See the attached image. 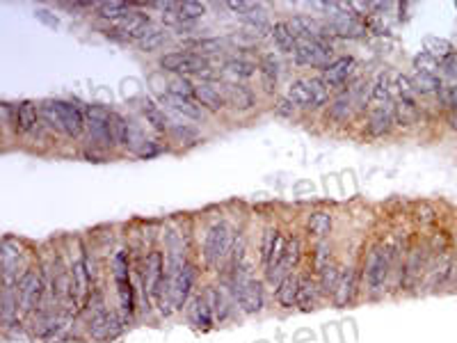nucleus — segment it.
Instances as JSON below:
<instances>
[{"mask_svg": "<svg viewBox=\"0 0 457 343\" xmlns=\"http://www.w3.org/2000/svg\"><path fill=\"white\" fill-rule=\"evenodd\" d=\"M329 87L322 83V78H297L288 85L286 97L293 101L299 110H320L329 106Z\"/></svg>", "mask_w": 457, "mask_h": 343, "instance_id": "7ed1b4c3", "label": "nucleus"}, {"mask_svg": "<svg viewBox=\"0 0 457 343\" xmlns=\"http://www.w3.org/2000/svg\"><path fill=\"white\" fill-rule=\"evenodd\" d=\"M439 69L446 78H451L453 83H457V51H453L451 56H446L444 60H441Z\"/></svg>", "mask_w": 457, "mask_h": 343, "instance_id": "680f3d73", "label": "nucleus"}, {"mask_svg": "<svg viewBox=\"0 0 457 343\" xmlns=\"http://www.w3.org/2000/svg\"><path fill=\"white\" fill-rule=\"evenodd\" d=\"M334 60V42L332 39H299L293 53V62L299 67L325 69Z\"/></svg>", "mask_w": 457, "mask_h": 343, "instance_id": "6e6552de", "label": "nucleus"}, {"mask_svg": "<svg viewBox=\"0 0 457 343\" xmlns=\"http://www.w3.org/2000/svg\"><path fill=\"white\" fill-rule=\"evenodd\" d=\"M158 65L163 72L178 74V76H210V60L197 56L192 51H169L160 56Z\"/></svg>", "mask_w": 457, "mask_h": 343, "instance_id": "0eeeda50", "label": "nucleus"}, {"mask_svg": "<svg viewBox=\"0 0 457 343\" xmlns=\"http://www.w3.org/2000/svg\"><path fill=\"white\" fill-rule=\"evenodd\" d=\"M140 110H142V115H144L147 124L156 131V133L167 135V131H169V124H172V122L167 119V115H165V110H163V108H160L158 103H156V101H151V99H142Z\"/></svg>", "mask_w": 457, "mask_h": 343, "instance_id": "c85d7f7f", "label": "nucleus"}, {"mask_svg": "<svg viewBox=\"0 0 457 343\" xmlns=\"http://www.w3.org/2000/svg\"><path fill=\"white\" fill-rule=\"evenodd\" d=\"M428 268V249L423 245H412L409 247V252L403 261V275H400V284L405 288H414L416 284L421 282V277L425 275V270Z\"/></svg>", "mask_w": 457, "mask_h": 343, "instance_id": "f3484780", "label": "nucleus"}, {"mask_svg": "<svg viewBox=\"0 0 457 343\" xmlns=\"http://www.w3.org/2000/svg\"><path fill=\"white\" fill-rule=\"evenodd\" d=\"M167 135L174 140L178 144H185V147H192L199 142V131H197L192 124H181V122H172L169 124V131Z\"/></svg>", "mask_w": 457, "mask_h": 343, "instance_id": "79ce46f5", "label": "nucleus"}, {"mask_svg": "<svg viewBox=\"0 0 457 343\" xmlns=\"http://www.w3.org/2000/svg\"><path fill=\"white\" fill-rule=\"evenodd\" d=\"M279 233L281 231L277 227H267L263 231V243H261V261L263 263L267 261V256H270L272 247H274V243H277V238H279Z\"/></svg>", "mask_w": 457, "mask_h": 343, "instance_id": "052dcab7", "label": "nucleus"}, {"mask_svg": "<svg viewBox=\"0 0 457 343\" xmlns=\"http://www.w3.org/2000/svg\"><path fill=\"white\" fill-rule=\"evenodd\" d=\"M124 318H119L115 311H108L106 307L94 311L90 323H88V332L94 341H113L119 337L122 327H124Z\"/></svg>", "mask_w": 457, "mask_h": 343, "instance_id": "2eb2a0df", "label": "nucleus"}, {"mask_svg": "<svg viewBox=\"0 0 457 343\" xmlns=\"http://www.w3.org/2000/svg\"><path fill=\"white\" fill-rule=\"evenodd\" d=\"M42 126V112L35 101H21L14 110V133L17 135H33Z\"/></svg>", "mask_w": 457, "mask_h": 343, "instance_id": "6ab92c4d", "label": "nucleus"}, {"mask_svg": "<svg viewBox=\"0 0 457 343\" xmlns=\"http://www.w3.org/2000/svg\"><path fill=\"white\" fill-rule=\"evenodd\" d=\"M348 92H350V97L354 101V108H357V112L366 110L368 103H370V85L364 83V81H357V83H352V87Z\"/></svg>", "mask_w": 457, "mask_h": 343, "instance_id": "3c124183", "label": "nucleus"}, {"mask_svg": "<svg viewBox=\"0 0 457 343\" xmlns=\"http://www.w3.org/2000/svg\"><path fill=\"white\" fill-rule=\"evenodd\" d=\"M165 151V147L163 144H158L156 140H147L144 144H142V149L138 151V158H142V160H151V158H156V156H160Z\"/></svg>", "mask_w": 457, "mask_h": 343, "instance_id": "0e129e2a", "label": "nucleus"}, {"mask_svg": "<svg viewBox=\"0 0 457 343\" xmlns=\"http://www.w3.org/2000/svg\"><path fill=\"white\" fill-rule=\"evenodd\" d=\"M354 74H357V60L352 56H341V58H334L325 69H322L320 78L329 87V92L341 94L348 85L354 83Z\"/></svg>", "mask_w": 457, "mask_h": 343, "instance_id": "f8f14e48", "label": "nucleus"}, {"mask_svg": "<svg viewBox=\"0 0 457 343\" xmlns=\"http://www.w3.org/2000/svg\"><path fill=\"white\" fill-rule=\"evenodd\" d=\"M165 279V256L160 249H149L142 263V293H144V309L156 305V295Z\"/></svg>", "mask_w": 457, "mask_h": 343, "instance_id": "9d476101", "label": "nucleus"}, {"mask_svg": "<svg viewBox=\"0 0 457 343\" xmlns=\"http://www.w3.org/2000/svg\"><path fill=\"white\" fill-rule=\"evenodd\" d=\"M357 291H359V270L354 268V266L343 268L341 282H338L336 293L332 295L334 307H336V309L350 307L352 302H354V298H357Z\"/></svg>", "mask_w": 457, "mask_h": 343, "instance_id": "412c9836", "label": "nucleus"}, {"mask_svg": "<svg viewBox=\"0 0 457 343\" xmlns=\"http://www.w3.org/2000/svg\"><path fill=\"white\" fill-rule=\"evenodd\" d=\"M19 314H21V305H19V295H17V284H5L0 321H3V327H5L7 332H10L14 325H21L19 323Z\"/></svg>", "mask_w": 457, "mask_h": 343, "instance_id": "393cba45", "label": "nucleus"}, {"mask_svg": "<svg viewBox=\"0 0 457 343\" xmlns=\"http://www.w3.org/2000/svg\"><path fill=\"white\" fill-rule=\"evenodd\" d=\"M131 10H133V5L124 3V0H106V3L97 5V14L101 19L103 21H117V23L128 17Z\"/></svg>", "mask_w": 457, "mask_h": 343, "instance_id": "c9c22d12", "label": "nucleus"}, {"mask_svg": "<svg viewBox=\"0 0 457 343\" xmlns=\"http://www.w3.org/2000/svg\"><path fill=\"white\" fill-rule=\"evenodd\" d=\"M224 72L228 76H233L235 81H249V78H254L258 67L254 65L251 60H245V58H231L224 62Z\"/></svg>", "mask_w": 457, "mask_h": 343, "instance_id": "4c0bfd02", "label": "nucleus"}, {"mask_svg": "<svg viewBox=\"0 0 457 343\" xmlns=\"http://www.w3.org/2000/svg\"><path fill=\"white\" fill-rule=\"evenodd\" d=\"M437 99H439V103L446 108V110H457V83H444V87L439 90V94H437Z\"/></svg>", "mask_w": 457, "mask_h": 343, "instance_id": "13d9d810", "label": "nucleus"}, {"mask_svg": "<svg viewBox=\"0 0 457 343\" xmlns=\"http://www.w3.org/2000/svg\"><path fill=\"white\" fill-rule=\"evenodd\" d=\"M393 126H396V119H393V103H382L375 106L373 110L368 112L366 119V133L370 137H384L389 135Z\"/></svg>", "mask_w": 457, "mask_h": 343, "instance_id": "aec40b11", "label": "nucleus"}, {"mask_svg": "<svg viewBox=\"0 0 457 343\" xmlns=\"http://www.w3.org/2000/svg\"><path fill=\"white\" fill-rule=\"evenodd\" d=\"M222 92H224V99H226V106L233 108L235 112H247L251 108L256 106V97L247 85L242 83H224L222 85Z\"/></svg>", "mask_w": 457, "mask_h": 343, "instance_id": "5701e85b", "label": "nucleus"}, {"mask_svg": "<svg viewBox=\"0 0 457 343\" xmlns=\"http://www.w3.org/2000/svg\"><path fill=\"white\" fill-rule=\"evenodd\" d=\"M197 277H199V270H197V266L190 261H188L174 277H169L172 279V302H174V311L188 309V302H190V295H192V288L197 284Z\"/></svg>", "mask_w": 457, "mask_h": 343, "instance_id": "dca6fc26", "label": "nucleus"}, {"mask_svg": "<svg viewBox=\"0 0 457 343\" xmlns=\"http://www.w3.org/2000/svg\"><path fill=\"white\" fill-rule=\"evenodd\" d=\"M249 30H254L256 35H270L272 33V23L267 21V14L261 5H254L247 14H242V17H238Z\"/></svg>", "mask_w": 457, "mask_h": 343, "instance_id": "f704fd0d", "label": "nucleus"}, {"mask_svg": "<svg viewBox=\"0 0 457 343\" xmlns=\"http://www.w3.org/2000/svg\"><path fill=\"white\" fill-rule=\"evenodd\" d=\"M128 128H131V122L126 119L124 115L113 112V140H115V147H124L126 135H128Z\"/></svg>", "mask_w": 457, "mask_h": 343, "instance_id": "864d4df0", "label": "nucleus"}, {"mask_svg": "<svg viewBox=\"0 0 457 343\" xmlns=\"http://www.w3.org/2000/svg\"><path fill=\"white\" fill-rule=\"evenodd\" d=\"M414 220L416 224H421V227H430V224H435L439 220V213L435 206L428 204V201H421V204H416L414 208Z\"/></svg>", "mask_w": 457, "mask_h": 343, "instance_id": "603ef678", "label": "nucleus"}, {"mask_svg": "<svg viewBox=\"0 0 457 343\" xmlns=\"http://www.w3.org/2000/svg\"><path fill=\"white\" fill-rule=\"evenodd\" d=\"M160 101L165 106H169L172 110H176L178 115H183L185 119H192V122H201L206 117V110L197 103L194 99H183V97H174V94H160Z\"/></svg>", "mask_w": 457, "mask_h": 343, "instance_id": "cd10ccee", "label": "nucleus"}, {"mask_svg": "<svg viewBox=\"0 0 457 343\" xmlns=\"http://www.w3.org/2000/svg\"><path fill=\"white\" fill-rule=\"evenodd\" d=\"M113 277L117 286V298H119V311L124 321H131L135 316V288L131 282V259L126 249H117L113 254Z\"/></svg>", "mask_w": 457, "mask_h": 343, "instance_id": "20e7f679", "label": "nucleus"}, {"mask_svg": "<svg viewBox=\"0 0 457 343\" xmlns=\"http://www.w3.org/2000/svg\"><path fill=\"white\" fill-rule=\"evenodd\" d=\"M334 263V247L332 243L325 238V240H318L316 245H313V272L320 275L322 270L329 268Z\"/></svg>", "mask_w": 457, "mask_h": 343, "instance_id": "37998d69", "label": "nucleus"}, {"mask_svg": "<svg viewBox=\"0 0 457 343\" xmlns=\"http://www.w3.org/2000/svg\"><path fill=\"white\" fill-rule=\"evenodd\" d=\"M414 69H416V72H423V74H437L439 60L432 58L428 51H421L419 56L414 58Z\"/></svg>", "mask_w": 457, "mask_h": 343, "instance_id": "bf43d9fd", "label": "nucleus"}, {"mask_svg": "<svg viewBox=\"0 0 457 343\" xmlns=\"http://www.w3.org/2000/svg\"><path fill=\"white\" fill-rule=\"evenodd\" d=\"M188 318H190V323L197 327V330H201V332L210 330L215 316H213V309L208 305L206 295H194L190 307H188Z\"/></svg>", "mask_w": 457, "mask_h": 343, "instance_id": "bb28decb", "label": "nucleus"}, {"mask_svg": "<svg viewBox=\"0 0 457 343\" xmlns=\"http://www.w3.org/2000/svg\"><path fill=\"white\" fill-rule=\"evenodd\" d=\"M124 33H126V37L131 39V42H140L142 37H147V33L151 30L156 23L151 21V17H149L147 12H142V10H131V14L126 19H122L119 23H117Z\"/></svg>", "mask_w": 457, "mask_h": 343, "instance_id": "b1692460", "label": "nucleus"}, {"mask_svg": "<svg viewBox=\"0 0 457 343\" xmlns=\"http://www.w3.org/2000/svg\"><path fill=\"white\" fill-rule=\"evenodd\" d=\"M341 275H343V268L338 266L336 261L329 268H325V270L320 272V275H318V286H320L322 298H329V295L336 293L338 282H341Z\"/></svg>", "mask_w": 457, "mask_h": 343, "instance_id": "a19ab883", "label": "nucleus"}, {"mask_svg": "<svg viewBox=\"0 0 457 343\" xmlns=\"http://www.w3.org/2000/svg\"><path fill=\"white\" fill-rule=\"evenodd\" d=\"M49 293V282L44 279V275L35 268H26L23 275L17 282V295H19V305H21V314L23 316H33L37 309L44 307V298Z\"/></svg>", "mask_w": 457, "mask_h": 343, "instance_id": "423d86ee", "label": "nucleus"}, {"mask_svg": "<svg viewBox=\"0 0 457 343\" xmlns=\"http://www.w3.org/2000/svg\"><path fill=\"white\" fill-rule=\"evenodd\" d=\"M270 39L274 42V46H277L279 53H288V56H293L295 49H297V37H295L293 30H290V23H288V21L272 23Z\"/></svg>", "mask_w": 457, "mask_h": 343, "instance_id": "2f4dec72", "label": "nucleus"}, {"mask_svg": "<svg viewBox=\"0 0 457 343\" xmlns=\"http://www.w3.org/2000/svg\"><path fill=\"white\" fill-rule=\"evenodd\" d=\"M322 298L320 293V286H318V279H313L309 275L302 277V282H299V295H297V307L302 311H311L316 309L318 300Z\"/></svg>", "mask_w": 457, "mask_h": 343, "instance_id": "473e14b6", "label": "nucleus"}, {"mask_svg": "<svg viewBox=\"0 0 457 343\" xmlns=\"http://www.w3.org/2000/svg\"><path fill=\"white\" fill-rule=\"evenodd\" d=\"M425 51L441 62L446 56H451L453 53V44L448 42V39H441V37H428L425 39Z\"/></svg>", "mask_w": 457, "mask_h": 343, "instance_id": "09e8293b", "label": "nucleus"}, {"mask_svg": "<svg viewBox=\"0 0 457 343\" xmlns=\"http://www.w3.org/2000/svg\"><path fill=\"white\" fill-rule=\"evenodd\" d=\"M334 227V217L329 210H313V213L306 217V233L316 240H325Z\"/></svg>", "mask_w": 457, "mask_h": 343, "instance_id": "7c9ffc66", "label": "nucleus"}, {"mask_svg": "<svg viewBox=\"0 0 457 343\" xmlns=\"http://www.w3.org/2000/svg\"><path fill=\"white\" fill-rule=\"evenodd\" d=\"M144 142H147V135L142 133V128L138 126V124L131 122L128 135H126V142H124L122 149H128V151H133V153L138 156V151L142 149V144H144Z\"/></svg>", "mask_w": 457, "mask_h": 343, "instance_id": "6e6d98bb", "label": "nucleus"}, {"mask_svg": "<svg viewBox=\"0 0 457 343\" xmlns=\"http://www.w3.org/2000/svg\"><path fill=\"white\" fill-rule=\"evenodd\" d=\"M286 238H283V233H279V238H277V243H274V247H272V252H270V256H267V261L263 263V270H265V277L270 275V272L277 268V263L283 259V252H286Z\"/></svg>", "mask_w": 457, "mask_h": 343, "instance_id": "5fc2aeb1", "label": "nucleus"}, {"mask_svg": "<svg viewBox=\"0 0 457 343\" xmlns=\"http://www.w3.org/2000/svg\"><path fill=\"white\" fill-rule=\"evenodd\" d=\"M354 112H357V108H354V101L348 90L341 92V94H334V99L327 106V119L334 124H348Z\"/></svg>", "mask_w": 457, "mask_h": 343, "instance_id": "a878e982", "label": "nucleus"}, {"mask_svg": "<svg viewBox=\"0 0 457 343\" xmlns=\"http://www.w3.org/2000/svg\"><path fill=\"white\" fill-rule=\"evenodd\" d=\"M258 76H261V83L265 92H274L277 90L279 76H281V62L274 53H265L258 62Z\"/></svg>", "mask_w": 457, "mask_h": 343, "instance_id": "c756f323", "label": "nucleus"}, {"mask_svg": "<svg viewBox=\"0 0 457 343\" xmlns=\"http://www.w3.org/2000/svg\"><path fill=\"white\" fill-rule=\"evenodd\" d=\"M391 81H389V76L387 74H382V76H377V81L370 85V101L373 103H391Z\"/></svg>", "mask_w": 457, "mask_h": 343, "instance_id": "49530a36", "label": "nucleus"}, {"mask_svg": "<svg viewBox=\"0 0 457 343\" xmlns=\"http://www.w3.org/2000/svg\"><path fill=\"white\" fill-rule=\"evenodd\" d=\"M233 295H235V305H238V309L247 316H254L265 307L263 282H258V279H254V277L247 279V282H242V284H235Z\"/></svg>", "mask_w": 457, "mask_h": 343, "instance_id": "4468645a", "label": "nucleus"}, {"mask_svg": "<svg viewBox=\"0 0 457 343\" xmlns=\"http://www.w3.org/2000/svg\"><path fill=\"white\" fill-rule=\"evenodd\" d=\"M85 122H88V135L94 149L108 151L115 149L113 140V110L103 103L85 106Z\"/></svg>", "mask_w": 457, "mask_h": 343, "instance_id": "39448f33", "label": "nucleus"}, {"mask_svg": "<svg viewBox=\"0 0 457 343\" xmlns=\"http://www.w3.org/2000/svg\"><path fill=\"white\" fill-rule=\"evenodd\" d=\"M226 42L224 39H217V37H208V39H197V42H192V53H197V56H217V53L224 51Z\"/></svg>", "mask_w": 457, "mask_h": 343, "instance_id": "de8ad7c7", "label": "nucleus"}, {"mask_svg": "<svg viewBox=\"0 0 457 343\" xmlns=\"http://www.w3.org/2000/svg\"><path fill=\"white\" fill-rule=\"evenodd\" d=\"M327 30L332 39H361L368 35L366 19L354 12L350 3H343V10L327 19Z\"/></svg>", "mask_w": 457, "mask_h": 343, "instance_id": "9b49d317", "label": "nucleus"}, {"mask_svg": "<svg viewBox=\"0 0 457 343\" xmlns=\"http://www.w3.org/2000/svg\"><path fill=\"white\" fill-rule=\"evenodd\" d=\"M448 126H451L453 131H457V110L448 112Z\"/></svg>", "mask_w": 457, "mask_h": 343, "instance_id": "774afa93", "label": "nucleus"}, {"mask_svg": "<svg viewBox=\"0 0 457 343\" xmlns=\"http://www.w3.org/2000/svg\"><path fill=\"white\" fill-rule=\"evenodd\" d=\"M42 122L51 131L67 135L71 140H78L88 133V122H85V108H81L74 101L65 99H46L39 103Z\"/></svg>", "mask_w": 457, "mask_h": 343, "instance_id": "f257e3e1", "label": "nucleus"}, {"mask_svg": "<svg viewBox=\"0 0 457 343\" xmlns=\"http://www.w3.org/2000/svg\"><path fill=\"white\" fill-rule=\"evenodd\" d=\"M299 259H302V243H299V238H290L288 245H286V252H283V259L277 263V268H274L270 275L265 277V282L270 284L272 291H277V286L286 279L288 275H293V270L299 266Z\"/></svg>", "mask_w": 457, "mask_h": 343, "instance_id": "a211bd4d", "label": "nucleus"}, {"mask_svg": "<svg viewBox=\"0 0 457 343\" xmlns=\"http://www.w3.org/2000/svg\"><path fill=\"white\" fill-rule=\"evenodd\" d=\"M393 87L398 92V99H407V101H416V90H414V81L412 76L407 74H398Z\"/></svg>", "mask_w": 457, "mask_h": 343, "instance_id": "4d7b16f0", "label": "nucleus"}, {"mask_svg": "<svg viewBox=\"0 0 457 343\" xmlns=\"http://www.w3.org/2000/svg\"><path fill=\"white\" fill-rule=\"evenodd\" d=\"M297 110H299V108H297L288 97L279 99V101H277V106H274V112H277L279 117H286V119H290V117H295Z\"/></svg>", "mask_w": 457, "mask_h": 343, "instance_id": "69168bd1", "label": "nucleus"}, {"mask_svg": "<svg viewBox=\"0 0 457 343\" xmlns=\"http://www.w3.org/2000/svg\"><path fill=\"white\" fill-rule=\"evenodd\" d=\"M203 295H206V300H208V305H210V309H213V316H215V321H217V323H224L226 318H228V311H231V307H228V302H226V298H224V293L217 291L215 286H210Z\"/></svg>", "mask_w": 457, "mask_h": 343, "instance_id": "c03bdc74", "label": "nucleus"}, {"mask_svg": "<svg viewBox=\"0 0 457 343\" xmlns=\"http://www.w3.org/2000/svg\"><path fill=\"white\" fill-rule=\"evenodd\" d=\"M167 94L194 99V83H190V78H185V76H176L174 81L167 83Z\"/></svg>", "mask_w": 457, "mask_h": 343, "instance_id": "8fccbe9b", "label": "nucleus"}, {"mask_svg": "<svg viewBox=\"0 0 457 343\" xmlns=\"http://www.w3.org/2000/svg\"><path fill=\"white\" fill-rule=\"evenodd\" d=\"M194 101L206 112H222L226 108L224 92L217 90V85H213L210 81H201L194 85Z\"/></svg>", "mask_w": 457, "mask_h": 343, "instance_id": "4be33fe9", "label": "nucleus"}, {"mask_svg": "<svg viewBox=\"0 0 457 343\" xmlns=\"http://www.w3.org/2000/svg\"><path fill=\"white\" fill-rule=\"evenodd\" d=\"M0 259H3V275H5V284H17L19 277L26 270V252H23V245L19 240H14L12 236H5L3 243H0Z\"/></svg>", "mask_w": 457, "mask_h": 343, "instance_id": "ddd939ff", "label": "nucleus"}, {"mask_svg": "<svg viewBox=\"0 0 457 343\" xmlns=\"http://www.w3.org/2000/svg\"><path fill=\"white\" fill-rule=\"evenodd\" d=\"M393 119H396L398 126H412L419 119V106L416 101H407V99H398L393 103Z\"/></svg>", "mask_w": 457, "mask_h": 343, "instance_id": "e433bc0d", "label": "nucleus"}, {"mask_svg": "<svg viewBox=\"0 0 457 343\" xmlns=\"http://www.w3.org/2000/svg\"><path fill=\"white\" fill-rule=\"evenodd\" d=\"M299 282H302V277L299 275H288L283 282L277 286V291H274V295H277V302L279 307L283 309H293L297 307V295H299Z\"/></svg>", "mask_w": 457, "mask_h": 343, "instance_id": "72a5a7b5", "label": "nucleus"}, {"mask_svg": "<svg viewBox=\"0 0 457 343\" xmlns=\"http://www.w3.org/2000/svg\"><path fill=\"white\" fill-rule=\"evenodd\" d=\"M254 5L256 3H251V0H228V3H226V7L235 14V17H242V14H247Z\"/></svg>", "mask_w": 457, "mask_h": 343, "instance_id": "338daca9", "label": "nucleus"}, {"mask_svg": "<svg viewBox=\"0 0 457 343\" xmlns=\"http://www.w3.org/2000/svg\"><path fill=\"white\" fill-rule=\"evenodd\" d=\"M235 229L228 224L226 220H217L213 222L206 229V236H203V263L208 268H217L219 263H224L228 256H231V249L235 245Z\"/></svg>", "mask_w": 457, "mask_h": 343, "instance_id": "f03ea898", "label": "nucleus"}, {"mask_svg": "<svg viewBox=\"0 0 457 343\" xmlns=\"http://www.w3.org/2000/svg\"><path fill=\"white\" fill-rule=\"evenodd\" d=\"M69 272H71V293H74V307L83 309L88 305L90 295H92V279H94V270L90 263V256L85 249L78 252L76 259H71L69 263Z\"/></svg>", "mask_w": 457, "mask_h": 343, "instance_id": "1a4fd4ad", "label": "nucleus"}, {"mask_svg": "<svg viewBox=\"0 0 457 343\" xmlns=\"http://www.w3.org/2000/svg\"><path fill=\"white\" fill-rule=\"evenodd\" d=\"M414 90L416 94L421 97H437L439 90L444 87V83H441V78L437 74H423V72H416L414 74Z\"/></svg>", "mask_w": 457, "mask_h": 343, "instance_id": "58836bf2", "label": "nucleus"}, {"mask_svg": "<svg viewBox=\"0 0 457 343\" xmlns=\"http://www.w3.org/2000/svg\"><path fill=\"white\" fill-rule=\"evenodd\" d=\"M169 42V30L167 28H160V26H153L151 30L147 33V37H142L138 42V49L142 53H153L163 49L165 44Z\"/></svg>", "mask_w": 457, "mask_h": 343, "instance_id": "ea45409f", "label": "nucleus"}, {"mask_svg": "<svg viewBox=\"0 0 457 343\" xmlns=\"http://www.w3.org/2000/svg\"><path fill=\"white\" fill-rule=\"evenodd\" d=\"M35 19H37L39 23H44V26L51 28V30H58V28H60L58 14H53L51 10H46V7H37V10H35Z\"/></svg>", "mask_w": 457, "mask_h": 343, "instance_id": "e2e57ef3", "label": "nucleus"}, {"mask_svg": "<svg viewBox=\"0 0 457 343\" xmlns=\"http://www.w3.org/2000/svg\"><path fill=\"white\" fill-rule=\"evenodd\" d=\"M206 12H208V5L199 3V0H183V3H178V10H176L181 21H188V23H197L199 19L206 17Z\"/></svg>", "mask_w": 457, "mask_h": 343, "instance_id": "a18cd8bd", "label": "nucleus"}]
</instances>
